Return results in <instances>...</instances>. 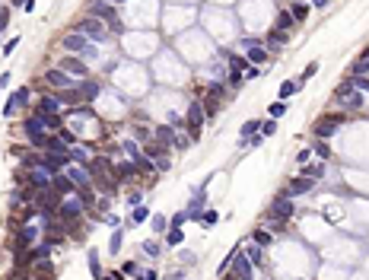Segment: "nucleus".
Wrapping results in <instances>:
<instances>
[{"mask_svg": "<svg viewBox=\"0 0 369 280\" xmlns=\"http://www.w3.org/2000/svg\"><path fill=\"white\" fill-rule=\"evenodd\" d=\"M309 13H312V7H309L306 0H296V4H290V16H293L296 22H303V19H309Z\"/></svg>", "mask_w": 369, "mask_h": 280, "instance_id": "nucleus-21", "label": "nucleus"}, {"mask_svg": "<svg viewBox=\"0 0 369 280\" xmlns=\"http://www.w3.org/2000/svg\"><path fill=\"white\" fill-rule=\"evenodd\" d=\"M51 194H54L57 201H64L67 194H77V185L67 178V172H57V175L51 178Z\"/></svg>", "mask_w": 369, "mask_h": 280, "instance_id": "nucleus-10", "label": "nucleus"}, {"mask_svg": "<svg viewBox=\"0 0 369 280\" xmlns=\"http://www.w3.org/2000/svg\"><path fill=\"white\" fill-rule=\"evenodd\" d=\"M204 118H207L204 102H200V99H191V102H188V115H185L188 128H191V140H197V137H200V125H204Z\"/></svg>", "mask_w": 369, "mask_h": 280, "instance_id": "nucleus-3", "label": "nucleus"}, {"mask_svg": "<svg viewBox=\"0 0 369 280\" xmlns=\"http://www.w3.org/2000/svg\"><path fill=\"white\" fill-rule=\"evenodd\" d=\"M121 150L130 156V163H134V166H137L140 160H144V153H140V143H137L134 137H121Z\"/></svg>", "mask_w": 369, "mask_h": 280, "instance_id": "nucleus-17", "label": "nucleus"}, {"mask_svg": "<svg viewBox=\"0 0 369 280\" xmlns=\"http://www.w3.org/2000/svg\"><path fill=\"white\" fill-rule=\"evenodd\" d=\"M121 274H124V277H137V274H140V264H137L134 258L124 261V264H121Z\"/></svg>", "mask_w": 369, "mask_h": 280, "instance_id": "nucleus-40", "label": "nucleus"}, {"mask_svg": "<svg viewBox=\"0 0 369 280\" xmlns=\"http://www.w3.org/2000/svg\"><path fill=\"white\" fill-rule=\"evenodd\" d=\"M0 86H4V89L10 86V70H7V74H0Z\"/></svg>", "mask_w": 369, "mask_h": 280, "instance_id": "nucleus-51", "label": "nucleus"}, {"mask_svg": "<svg viewBox=\"0 0 369 280\" xmlns=\"http://www.w3.org/2000/svg\"><path fill=\"white\" fill-rule=\"evenodd\" d=\"M350 77H369V57H356L350 64Z\"/></svg>", "mask_w": 369, "mask_h": 280, "instance_id": "nucleus-27", "label": "nucleus"}, {"mask_svg": "<svg viewBox=\"0 0 369 280\" xmlns=\"http://www.w3.org/2000/svg\"><path fill=\"white\" fill-rule=\"evenodd\" d=\"M182 242H185V229L169 226V233H165V245H169V248H182Z\"/></svg>", "mask_w": 369, "mask_h": 280, "instance_id": "nucleus-23", "label": "nucleus"}, {"mask_svg": "<svg viewBox=\"0 0 369 280\" xmlns=\"http://www.w3.org/2000/svg\"><path fill=\"white\" fill-rule=\"evenodd\" d=\"M258 74H261V67H255V64H252V67H248V70H245V74H242V80H255Z\"/></svg>", "mask_w": 369, "mask_h": 280, "instance_id": "nucleus-50", "label": "nucleus"}, {"mask_svg": "<svg viewBox=\"0 0 369 280\" xmlns=\"http://www.w3.org/2000/svg\"><path fill=\"white\" fill-rule=\"evenodd\" d=\"M296 92H299V80H283V83H280V89H277V99H280V102H287V99H293Z\"/></svg>", "mask_w": 369, "mask_h": 280, "instance_id": "nucleus-18", "label": "nucleus"}, {"mask_svg": "<svg viewBox=\"0 0 369 280\" xmlns=\"http://www.w3.org/2000/svg\"><path fill=\"white\" fill-rule=\"evenodd\" d=\"M61 105H64V99H61V96H45V99H39V108H35V112L54 115V112H61Z\"/></svg>", "mask_w": 369, "mask_h": 280, "instance_id": "nucleus-16", "label": "nucleus"}, {"mask_svg": "<svg viewBox=\"0 0 369 280\" xmlns=\"http://www.w3.org/2000/svg\"><path fill=\"white\" fill-rule=\"evenodd\" d=\"M156 277H159V271H153V267H147V271L137 274V280H156Z\"/></svg>", "mask_w": 369, "mask_h": 280, "instance_id": "nucleus-48", "label": "nucleus"}, {"mask_svg": "<svg viewBox=\"0 0 369 280\" xmlns=\"http://www.w3.org/2000/svg\"><path fill=\"white\" fill-rule=\"evenodd\" d=\"M127 204H130V207L144 204V191H130V194H127Z\"/></svg>", "mask_w": 369, "mask_h": 280, "instance_id": "nucleus-46", "label": "nucleus"}, {"mask_svg": "<svg viewBox=\"0 0 369 280\" xmlns=\"http://www.w3.org/2000/svg\"><path fill=\"white\" fill-rule=\"evenodd\" d=\"M312 150L321 156V160H328V156H331V147H328L325 140H312Z\"/></svg>", "mask_w": 369, "mask_h": 280, "instance_id": "nucleus-41", "label": "nucleus"}, {"mask_svg": "<svg viewBox=\"0 0 369 280\" xmlns=\"http://www.w3.org/2000/svg\"><path fill=\"white\" fill-rule=\"evenodd\" d=\"M64 172H67V178L74 181L77 188H83V185H92V172H89V166H77V163H70V166L64 169Z\"/></svg>", "mask_w": 369, "mask_h": 280, "instance_id": "nucleus-13", "label": "nucleus"}, {"mask_svg": "<svg viewBox=\"0 0 369 280\" xmlns=\"http://www.w3.org/2000/svg\"><path fill=\"white\" fill-rule=\"evenodd\" d=\"M29 102H32V89H29V86H22V89H16V92L7 99L4 115H7V118H13V115H16V112H22V108H26Z\"/></svg>", "mask_w": 369, "mask_h": 280, "instance_id": "nucleus-7", "label": "nucleus"}, {"mask_svg": "<svg viewBox=\"0 0 369 280\" xmlns=\"http://www.w3.org/2000/svg\"><path fill=\"white\" fill-rule=\"evenodd\" d=\"M150 220V210L144 204H137V207H130V216H127V226H140V223H147Z\"/></svg>", "mask_w": 369, "mask_h": 280, "instance_id": "nucleus-19", "label": "nucleus"}, {"mask_svg": "<svg viewBox=\"0 0 369 280\" xmlns=\"http://www.w3.org/2000/svg\"><path fill=\"white\" fill-rule=\"evenodd\" d=\"M57 67L64 70V74H70L74 80H86L89 77V67H86V60H83L80 54H70V57H61L57 60Z\"/></svg>", "mask_w": 369, "mask_h": 280, "instance_id": "nucleus-5", "label": "nucleus"}, {"mask_svg": "<svg viewBox=\"0 0 369 280\" xmlns=\"http://www.w3.org/2000/svg\"><path fill=\"white\" fill-rule=\"evenodd\" d=\"M220 280H242V277H236V274H232V271H226V274H223V277H220Z\"/></svg>", "mask_w": 369, "mask_h": 280, "instance_id": "nucleus-54", "label": "nucleus"}, {"mask_svg": "<svg viewBox=\"0 0 369 280\" xmlns=\"http://www.w3.org/2000/svg\"><path fill=\"white\" fill-rule=\"evenodd\" d=\"M248 242H255V245H261V248H267V245H274V239H271V229L264 226V229H255V233H252V239H248Z\"/></svg>", "mask_w": 369, "mask_h": 280, "instance_id": "nucleus-24", "label": "nucleus"}, {"mask_svg": "<svg viewBox=\"0 0 369 280\" xmlns=\"http://www.w3.org/2000/svg\"><path fill=\"white\" fill-rule=\"evenodd\" d=\"M144 252L150 255V258H159V255H162V245H159L156 239H147V242H144Z\"/></svg>", "mask_w": 369, "mask_h": 280, "instance_id": "nucleus-37", "label": "nucleus"}, {"mask_svg": "<svg viewBox=\"0 0 369 280\" xmlns=\"http://www.w3.org/2000/svg\"><path fill=\"white\" fill-rule=\"evenodd\" d=\"M299 175H306V178H312V181H321V178H325V166H321V163H315V166H299Z\"/></svg>", "mask_w": 369, "mask_h": 280, "instance_id": "nucleus-22", "label": "nucleus"}, {"mask_svg": "<svg viewBox=\"0 0 369 280\" xmlns=\"http://www.w3.org/2000/svg\"><path fill=\"white\" fill-rule=\"evenodd\" d=\"M86 45H89V39H86L83 32H77V29H74V32H67L64 39H61V48H64V51H70V54H80Z\"/></svg>", "mask_w": 369, "mask_h": 280, "instance_id": "nucleus-14", "label": "nucleus"}, {"mask_svg": "<svg viewBox=\"0 0 369 280\" xmlns=\"http://www.w3.org/2000/svg\"><path fill=\"white\" fill-rule=\"evenodd\" d=\"M16 48H19V39H10V42H7L4 48H0V51H4V54H13Z\"/></svg>", "mask_w": 369, "mask_h": 280, "instance_id": "nucleus-49", "label": "nucleus"}, {"mask_svg": "<svg viewBox=\"0 0 369 280\" xmlns=\"http://www.w3.org/2000/svg\"><path fill=\"white\" fill-rule=\"evenodd\" d=\"M80 57H83V60H99V57H102V45L89 42V45H86V48L80 51Z\"/></svg>", "mask_w": 369, "mask_h": 280, "instance_id": "nucleus-30", "label": "nucleus"}, {"mask_svg": "<svg viewBox=\"0 0 369 280\" xmlns=\"http://www.w3.org/2000/svg\"><path fill=\"white\" fill-rule=\"evenodd\" d=\"M318 67H321L318 60H312V64H306V67H303V74H299V83H306V80H312V77L318 74Z\"/></svg>", "mask_w": 369, "mask_h": 280, "instance_id": "nucleus-38", "label": "nucleus"}, {"mask_svg": "<svg viewBox=\"0 0 369 280\" xmlns=\"http://www.w3.org/2000/svg\"><path fill=\"white\" fill-rule=\"evenodd\" d=\"M267 115H271L274 121H277L280 115H287V102H280V99H277V102H271V105H267Z\"/></svg>", "mask_w": 369, "mask_h": 280, "instance_id": "nucleus-36", "label": "nucleus"}, {"mask_svg": "<svg viewBox=\"0 0 369 280\" xmlns=\"http://www.w3.org/2000/svg\"><path fill=\"white\" fill-rule=\"evenodd\" d=\"M293 26H296V19L290 16V10H287V13H280V16H277V29H280V32H290Z\"/></svg>", "mask_w": 369, "mask_h": 280, "instance_id": "nucleus-34", "label": "nucleus"}, {"mask_svg": "<svg viewBox=\"0 0 369 280\" xmlns=\"http://www.w3.org/2000/svg\"><path fill=\"white\" fill-rule=\"evenodd\" d=\"M178 261H182L185 267H194V264H197V252H191V248H178Z\"/></svg>", "mask_w": 369, "mask_h": 280, "instance_id": "nucleus-32", "label": "nucleus"}, {"mask_svg": "<svg viewBox=\"0 0 369 280\" xmlns=\"http://www.w3.org/2000/svg\"><path fill=\"white\" fill-rule=\"evenodd\" d=\"M86 258H89V274L99 280V277H102V258H99V252H96V248H89Z\"/></svg>", "mask_w": 369, "mask_h": 280, "instance_id": "nucleus-26", "label": "nucleus"}, {"mask_svg": "<svg viewBox=\"0 0 369 280\" xmlns=\"http://www.w3.org/2000/svg\"><path fill=\"white\" fill-rule=\"evenodd\" d=\"M312 191H318V181L306 178V175H293V178L287 181V188H283V194H287V198H303V194H312Z\"/></svg>", "mask_w": 369, "mask_h": 280, "instance_id": "nucleus-4", "label": "nucleus"}, {"mask_svg": "<svg viewBox=\"0 0 369 280\" xmlns=\"http://www.w3.org/2000/svg\"><path fill=\"white\" fill-rule=\"evenodd\" d=\"M83 210H86V204H83L80 198H64V201H57V216H61L64 223L83 216Z\"/></svg>", "mask_w": 369, "mask_h": 280, "instance_id": "nucleus-6", "label": "nucleus"}, {"mask_svg": "<svg viewBox=\"0 0 369 280\" xmlns=\"http://www.w3.org/2000/svg\"><path fill=\"white\" fill-rule=\"evenodd\" d=\"M150 226H153V233H156V236H165V233H169V220H165L162 213L150 216Z\"/></svg>", "mask_w": 369, "mask_h": 280, "instance_id": "nucleus-29", "label": "nucleus"}, {"mask_svg": "<svg viewBox=\"0 0 369 280\" xmlns=\"http://www.w3.org/2000/svg\"><path fill=\"white\" fill-rule=\"evenodd\" d=\"M194 220H197L200 226H204V229H210V226H217V223H220V213L213 210V207H210V210H207V207H204V210H200V213L194 216Z\"/></svg>", "mask_w": 369, "mask_h": 280, "instance_id": "nucleus-20", "label": "nucleus"}, {"mask_svg": "<svg viewBox=\"0 0 369 280\" xmlns=\"http://www.w3.org/2000/svg\"><path fill=\"white\" fill-rule=\"evenodd\" d=\"M165 280H185V271H175V274H169Z\"/></svg>", "mask_w": 369, "mask_h": 280, "instance_id": "nucleus-53", "label": "nucleus"}, {"mask_svg": "<svg viewBox=\"0 0 369 280\" xmlns=\"http://www.w3.org/2000/svg\"><path fill=\"white\" fill-rule=\"evenodd\" d=\"M99 220H102L105 226H112V229H118V226H121V216H115V213H109V216H99Z\"/></svg>", "mask_w": 369, "mask_h": 280, "instance_id": "nucleus-44", "label": "nucleus"}, {"mask_svg": "<svg viewBox=\"0 0 369 280\" xmlns=\"http://www.w3.org/2000/svg\"><path fill=\"white\" fill-rule=\"evenodd\" d=\"M232 264H236V267H229V271H232L236 277H242V280H255V264L248 261V255H245V252H236Z\"/></svg>", "mask_w": 369, "mask_h": 280, "instance_id": "nucleus-11", "label": "nucleus"}, {"mask_svg": "<svg viewBox=\"0 0 369 280\" xmlns=\"http://www.w3.org/2000/svg\"><path fill=\"white\" fill-rule=\"evenodd\" d=\"M328 0H309V7H325Z\"/></svg>", "mask_w": 369, "mask_h": 280, "instance_id": "nucleus-55", "label": "nucleus"}, {"mask_svg": "<svg viewBox=\"0 0 369 280\" xmlns=\"http://www.w3.org/2000/svg\"><path fill=\"white\" fill-rule=\"evenodd\" d=\"M77 198L86 204V207H92L96 204V194H92V185H83V188H77Z\"/></svg>", "mask_w": 369, "mask_h": 280, "instance_id": "nucleus-33", "label": "nucleus"}, {"mask_svg": "<svg viewBox=\"0 0 369 280\" xmlns=\"http://www.w3.org/2000/svg\"><path fill=\"white\" fill-rule=\"evenodd\" d=\"M245 57H248V64H255V67H258V64H267V57H271V54H267V48L261 45V42H255V45H248V48H245Z\"/></svg>", "mask_w": 369, "mask_h": 280, "instance_id": "nucleus-15", "label": "nucleus"}, {"mask_svg": "<svg viewBox=\"0 0 369 280\" xmlns=\"http://www.w3.org/2000/svg\"><path fill=\"white\" fill-rule=\"evenodd\" d=\"M353 92H369V77H347Z\"/></svg>", "mask_w": 369, "mask_h": 280, "instance_id": "nucleus-35", "label": "nucleus"}, {"mask_svg": "<svg viewBox=\"0 0 369 280\" xmlns=\"http://www.w3.org/2000/svg\"><path fill=\"white\" fill-rule=\"evenodd\" d=\"M77 32H83L89 42H96V45H109L112 42V32L105 29V22L102 19H96V16H83V19H77Z\"/></svg>", "mask_w": 369, "mask_h": 280, "instance_id": "nucleus-2", "label": "nucleus"}, {"mask_svg": "<svg viewBox=\"0 0 369 280\" xmlns=\"http://www.w3.org/2000/svg\"><path fill=\"white\" fill-rule=\"evenodd\" d=\"M70 163H83V166H89V150H83V147H70Z\"/></svg>", "mask_w": 369, "mask_h": 280, "instance_id": "nucleus-31", "label": "nucleus"}, {"mask_svg": "<svg viewBox=\"0 0 369 280\" xmlns=\"http://www.w3.org/2000/svg\"><path fill=\"white\" fill-rule=\"evenodd\" d=\"M274 131H277V121H274V118H267V121H261V134H264V137H271Z\"/></svg>", "mask_w": 369, "mask_h": 280, "instance_id": "nucleus-43", "label": "nucleus"}, {"mask_svg": "<svg viewBox=\"0 0 369 280\" xmlns=\"http://www.w3.org/2000/svg\"><path fill=\"white\" fill-rule=\"evenodd\" d=\"M89 16H96L105 22V29H109L112 35L115 32H121V13L115 10V4H109V0H89Z\"/></svg>", "mask_w": 369, "mask_h": 280, "instance_id": "nucleus-1", "label": "nucleus"}, {"mask_svg": "<svg viewBox=\"0 0 369 280\" xmlns=\"http://www.w3.org/2000/svg\"><path fill=\"white\" fill-rule=\"evenodd\" d=\"M45 83H48V86H51V89H64V92L77 86V80H74V77H70V74H64V70H61V67H51V70H48V74H45Z\"/></svg>", "mask_w": 369, "mask_h": 280, "instance_id": "nucleus-8", "label": "nucleus"}, {"mask_svg": "<svg viewBox=\"0 0 369 280\" xmlns=\"http://www.w3.org/2000/svg\"><path fill=\"white\" fill-rule=\"evenodd\" d=\"M121 229H115V233H112V242H109V255H118V252H121Z\"/></svg>", "mask_w": 369, "mask_h": 280, "instance_id": "nucleus-39", "label": "nucleus"}, {"mask_svg": "<svg viewBox=\"0 0 369 280\" xmlns=\"http://www.w3.org/2000/svg\"><path fill=\"white\" fill-rule=\"evenodd\" d=\"M344 121H347V118H344L341 112L338 115H328V118H321V121H315V137H331V134H334L341 125H344Z\"/></svg>", "mask_w": 369, "mask_h": 280, "instance_id": "nucleus-9", "label": "nucleus"}, {"mask_svg": "<svg viewBox=\"0 0 369 280\" xmlns=\"http://www.w3.org/2000/svg\"><path fill=\"white\" fill-rule=\"evenodd\" d=\"M204 188H207V185L200 181V185L194 188V194H191V201L185 204V213H188V220H194V216H197L200 210H204V201H207V191H204Z\"/></svg>", "mask_w": 369, "mask_h": 280, "instance_id": "nucleus-12", "label": "nucleus"}, {"mask_svg": "<svg viewBox=\"0 0 369 280\" xmlns=\"http://www.w3.org/2000/svg\"><path fill=\"white\" fill-rule=\"evenodd\" d=\"M10 4H13V7H22V4H26V0H10Z\"/></svg>", "mask_w": 369, "mask_h": 280, "instance_id": "nucleus-56", "label": "nucleus"}, {"mask_svg": "<svg viewBox=\"0 0 369 280\" xmlns=\"http://www.w3.org/2000/svg\"><path fill=\"white\" fill-rule=\"evenodd\" d=\"M22 10H26V13H35V0H26V4H22Z\"/></svg>", "mask_w": 369, "mask_h": 280, "instance_id": "nucleus-52", "label": "nucleus"}, {"mask_svg": "<svg viewBox=\"0 0 369 280\" xmlns=\"http://www.w3.org/2000/svg\"><path fill=\"white\" fill-rule=\"evenodd\" d=\"M245 255H248V261H252L255 267H267V258H264V248H261V245H252Z\"/></svg>", "mask_w": 369, "mask_h": 280, "instance_id": "nucleus-25", "label": "nucleus"}, {"mask_svg": "<svg viewBox=\"0 0 369 280\" xmlns=\"http://www.w3.org/2000/svg\"><path fill=\"white\" fill-rule=\"evenodd\" d=\"M309 160H312V147H306V150H299V153H296V163H299V166H306Z\"/></svg>", "mask_w": 369, "mask_h": 280, "instance_id": "nucleus-45", "label": "nucleus"}, {"mask_svg": "<svg viewBox=\"0 0 369 280\" xmlns=\"http://www.w3.org/2000/svg\"><path fill=\"white\" fill-rule=\"evenodd\" d=\"M188 223V213H185V207H182V210H178V213H172V220H169V226H178V229H182Z\"/></svg>", "mask_w": 369, "mask_h": 280, "instance_id": "nucleus-42", "label": "nucleus"}, {"mask_svg": "<svg viewBox=\"0 0 369 280\" xmlns=\"http://www.w3.org/2000/svg\"><path fill=\"white\" fill-rule=\"evenodd\" d=\"M99 280H112V274H109V277H105V274H102V277H99Z\"/></svg>", "mask_w": 369, "mask_h": 280, "instance_id": "nucleus-57", "label": "nucleus"}, {"mask_svg": "<svg viewBox=\"0 0 369 280\" xmlns=\"http://www.w3.org/2000/svg\"><path fill=\"white\" fill-rule=\"evenodd\" d=\"M7 26H10V10H7V7H0V32H4Z\"/></svg>", "mask_w": 369, "mask_h": 280, "instance_id": "nucleus-47", "label": "nucleus"}, {"mask_svg": "<svg viewBox=\"0 0 369 280\" xmlns=\"http://www.w3.org/2000/svg\"><path fill=\"white\" fill-rule=\"evenodd\" d=\"M261 131V118H252V121H245V125H242V131H239V137L242 140H248V137H252V134H258ZM239 140V143H242Z\"/></svg>", "mask_w": 369, "mask_h": 280, "instance_id": "nucleus-28", "label": "nucleus"}]
</instances>
